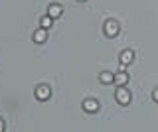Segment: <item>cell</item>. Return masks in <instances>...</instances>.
I'll list each match as a JSON object with an SVG mask.
<instances>
[{
	"instance_id": "obj_7",
	"label": "cell",
	"mask_w": 158,
	"mask_h": 132,
	"mask_svg": "<svg viewBox=\"0 0 158 132\" xmlns=\"http://www.w3.org/2000/svg\"><path fill=\"white\" fill-rule=\"evenodd\" d=\"M63 14V6L61 4H57V2H52V4H48V16L52 18V20H56V18H59Z\"/></svg>"
},
{
	"instance_id": "obj_3",
	"label": "cell",
	"mask_w": 158,
	"mask_h": 132,
	"mask_svg": "<svg viewBox=\"0 0 158 132\" xmlns=\"http://www.w3.org/2000/svg\"><path fill=\"white\" fill-rule=\"evenodd\" d=\"M132 61H135V51H132V50H123L121 53H118V63H121V69L128 67Z\"/></svg>"
},
{
	"instance_id": "obj_1",
	"label": "cell",
	"mask_w": 158,
	"mask_h": 132,
	"mask_svg": "<svg viewBox=\"0 0 158 132\" xmlns=\"http://www.w3.org/2000/svg\"><path fill=\"white\" fill-rule=\"evenodd\" d=\"M118 32H121V24H118L117 20H113V18H109V20H105V24H103V34H105L107 38H117Z\"/></svg>"
},
{
	"instance_id": "obj_4",
	"label": "cell",
	"mask_w": 158,
	"mask_h": 132,
	"mask_svg": "<svg viewBox=\"0 0 158 132\" xmlns=\"http://www.w3.org/2000/svg\"><path fill=\"white\" fill-rule=\"evenodd\" d=\"M36 99L38 101H48L49 97H52V87L49 85H46V83H40V85L36 87Z\"/></svg>"
},
{
	"instance_id": "obj_9",
	"label": "cell",
	"mask_w": 158,
	"mask_h": 132,
	"mask_svg": "<svg viewBox=\"0 0 158 132\" xmlns=\"http://www.w3.org/2000/svg\"><path fill=\"white\" fill-rule=\"evenodd\" d=\"M113 79H115V73H111V71H101L99 73V81H101L103 85H111Z\"/></svg>"
},
{
	"instance_id": "obj_12",
	"label": "cell",
	"mask_w": 158,
	"mask_h": 132,
	"mask_svg": "<svg viewBox=\"0 0 158 132\" xmlns=\"http://www.w3.org/2000/svg\"><path fill=\"white\" fill-rule=\"evenodd\" d=\"M4 128H6V124H4V120L0 118V132H4Z\"/></svg>"
},
{
	"instance_id": "obj_11",
	"label": "cell",
	"mask_w": 158,
	"mask_h": 132,
	"mask_svg": "<svg viewBox=\"0 0 158 132\" xmlns=\"http://www.w3.org/2000/svg\"><path fill=\"white\" fill-rule=\"evenodd\" d=\"M152 101H154L156 105H158V87H156L154 91H152Z\"/></svg>"
},
{
	"instance_id": "obj_10",
	"label": "cell",
	"mask_w": 158,
	"mask_h": 132,
	"mask_svg": "<svg viewBox=\"0 0 158 132\" xmlns=\"http://www.w3.org/2000/svg\"><path fill=\"white\" fill-rule=\"evenodd\" d=\"M52 26H53V20L48 16V14H46V16H42V18H40V28H44V30H49Z\"/></svg>"
},
{
	"instance_id": "obj_8",
	"label": "cell",
	"mask_w": 158,
	"mask_h": 132,
	"mask_svg": "<svg viewBox=\"0 0 158 132\" xmlns=\"http://www.w3.org/2000/svg\"><path fill=\"white\" fill-rule=\"evenodd\" d=\"M32 40L36 42V43H46V42H48V30H44V28H38V30L32 34Z\"/></svg>"
},
{
	"instance_id": "obj_6",
	"label": "cell",
	"mask_w": 158,
	"mask_h": 132,
	"mask_svg": "<svg viewBox=\"0 0 158 132\" xmlns=\"http://www.w3.org/2000/svg\"><path fill=\"white\" fill-rule=\"evenodd\" d=\"M128 81H131V75L127 73V69H118L115 73V79H113V83H115L117 87H125Z\"/></svg>"
},
{
	"instance_id": "obj_2",
	"label": "cell",
	"mask_w": 158,
	"mask_h": 132,
	"mask_svg": "<svg viewBox=\"0 0 158 132\" xmlns=\"http://www.w3.org/2000/svg\"><path fill=\"white\" fill-rule=\"evenodd\" d=\"M115 101H117L121 106H128V105H131V101H132L131 91H128L127 87H117V91H115Z\"/></svg>"
},
{
	"instance_id": "obj_13",
	"label": "cell",
	"mask_w": 158,
	"mask_h": 132,
	"mask_svg": "<svg viewBox=\"0 0 158 132\" xmlns=\"http://www.w3.org/2000/svg\"><path fill=\"white\" fill-rule=\"evenodd\" d=\"M77 2H87V0H77Z\"/></svg>"
},
{
	"instance_id": "obj_5",
	"label": "cell",
	"mask_w": 158,
	"mask_h": 132,
	"mask_svg": "<svg viewBox=\"0 0 158 132\" xmlns=\"http://www.w3.org/2000/svg\"><path fill=\"white\" fill-rule=\"evenodd\" d=\"M81 106H83L85 112H97L99 109H101V102H99L97 99H93V97H87V99H83Z\"/></svg>"
}]
</instances>
